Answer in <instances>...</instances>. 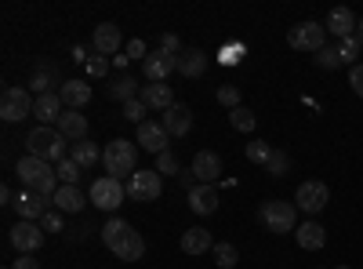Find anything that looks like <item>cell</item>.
Instances as JSON below:
<instances>
[{"label":"cell","mask_w":363,"mask_h":269,"mask_svg":"<svg viewBox=\"0 0 363 269\" xmlns=\"http://www.w3.org/2000/svg\"><path fill=\"white\" fill-rule=\"evenodd\" d=\"M102 244H106L120 262H142V255H145L142 233L131 229L124 219H109V222L102 226Z\"/></svg>","instance_id":"6da1fadb"},{"label":"cell","mask_w":363,"mask_h":269,"mask_svg":"<svg viewBox=\"0 0 363 269\" xmlns=\"http://www.w3.org/2000/svg\"><path fill=\"white\" fill-rule=\"evenodd\" d=\"M15 175L22 178V190H37L40 197L55 200V193H58V175H55V168H51L48 160H37V157L26 153V157L15 164Z\"/></svg>","instance_id":"7a4b0ae2"},{"label":"cell","mask_w":363,"mask_h":269,"mask_svg":"<svg viewBox=\"0 0 363 269\" xmlns=\"http://www.w3.org/2000/svg\"><path fill=\"white\" fill-rule=\"evenodd\" d=\"M66 135L62 131H51V128H33L26 135V153L37 157V160H48V164H62L66 160Z\"/></svg>","instance_id":"3957f363"},{"label":"cell","mask_w":363,"mask_h":269,"mask_svg":"<svg viewBox=\"0 0 363 269\" xmlns=\"http://www.w3.org/2000/svg\"><path fill=\"white\" fill-rule=\"evenodd\" d=\"M102 164H106V175H109V178H131V175H135V164H138L135 142L113 138V142L102 149Z\"/></svg>","instance_id":"277c9868"},{"label":"cell","mask_w":363,"mask_h":269,"mask_svg":"<svg viewBox=\"0 0 363 269\" xmlns=\"http://www.w3.org/2000/svg\"><path fill=\"white\" fill-rule=\"evenodd\" d=\"M294 219H298V207L287 204V200H265L258 207V222L269 233H291L294 229Z\"/></svg>","instance_id":"5b68a950"},{"label":"cell","mask_w":363,"mask_h":269,"mask_svg":"<svg viewBox=\"0 0 363 269\" xmlns=\"http://www.w3.org/2000/svg\"><path fill=\"white\" fill-rule=\"evenodd\" d=\"M91 204L95 207H102V212H116L120 204H124V197H128V186L120 182V178H109V175H99L95 182H91Z\"/></svg>","instance_id":"8992f818"},{"label":"cell","mask_w":363,"mask_h":269,"mask_svg":"<svg viewBox=\"0 0 363 269\" xmlns=\"http://www.w3.org/2000/svg\"><path fill=\"white\" fill-rule=\"evenodd\" d=\"M287 44L294 51H323L327 48V26L320 22H298L287 29Z\"/></svg>","instance_id":"52a82bcc"},{"label":"cell","mask_w":363,"mask_h":269,"mask_svg":"<svg viewBox=\"0 0 363 269\" xmlns=\"http://www.w3.org/2000/svg\"><path fill=\"white\" fill-rule=\"evenodd\" d=\"M33 102L37 99H29V87H4V95H0V116L8 124H15V121L33 113Z\"/></svg>","instance_id":"ba28073f"},{"label":"cell","mask_w":363,"mask_h":269,"mask_svg":"<svg viewBox=\"0 0 363 269\" xmlns=\"http://www.w3.org/2000/svg\"><path fill=\"white\" fill-rule=\"evenodd\" d=\"M164 193V182H160V171H135L128 178V197L145 204V200H160Z\"/></svg>","instance_id":"9c48e42d"},{"label":"cell","mask_w":363,"mask_h":269,"mask_svg":"<svg viewBox=\"0 0 363 269\" xmlns=\"http://www.w3.org/2000/svg\"><path fill=\"white\" fill-rule=\"evenodd\" d=\"M327 200H330V190L323 182H301L298 193H294V207H298V212H306L309 219L323 212Z\"/></svg>","instance_id":"30bf717a"},{"label":"cell","mask_w":363,"mask_h":269,"mask_svg":"<svg viewBox=\"0 0 363 269\" xmlns=\"http://www.w3.org/2000/svg\"><path fill=\"white\" fill-rule=\"evenodd\" d=\"M8 241H11V248L18 255H33V251L44 248V229L37 222H22L18 219V226H11V233H8Z\"/></svg>","instance_id":"8fae6325"},{"label":"cell","mask_w":363,"mask_h":269,"mask_svg":"<svg viewBox=\"0 0 363 269\" xmlns=\"http://www.w3.org/2000/svg\"><path fill=\"white\" fill-rule=\"evenodd\" d=\"M15 212H18L22 222H40V219L51 212V200L40 197L37 190H18V193H15Z\"/></svg>","instance_id":"7c38bea8"},{"label":"cell","mask_w":363,"mask_h":269,"mask_svg":"<svg viewBox=\"0 0 363 269\" xmlns=\"http://www.w3.org/2000/svg\"><path fill=\"white\" fill-rule=\"evenodd\" d=\"M178 70V58L167 51H149V58L142 62V77L149 84H167V77Z\"/></svg>","instance_id":"4fadbf2b"},{"label":"cell","mask_w":363,"mask_h":269,"mask_svg":"<svg viewBox=\"0 0 363 269\" xmlns=\"http://www.w3.org/2000/svg\"><path fill=\"white\" fill-rule=\"evenodd\" d=\"M189 171L196 175L200 186H215V178L222 175V157L215 153V149H200V153L193 157V168Z\"/></svg>","instance_id":"5bb4252c"},{"label":"cell","mask_w":363,"mask_h":269,"mask_svg":"<svg viewBox=\"0 0 363 269\" xmlns=\"http://www.w3.org/2000/svg\"><path fill=\"white\" fill-rule=\"evenodd\" d=\"M62 113H66V106H62V99H58V92H44V95H37V102H33V116L40 121V128L58 124V121H62Z\"/></svg>","instance_id":"9a60e30c"},{"label":"cell","mask_w":363,"mask_h":269,"mask_svg":"<svg viewBox=\"0 0 363 269\" xmlns=\"http://www.w3.org/2000/svg\"><path fill=\"white\" fill-rule=\"evenodd\" d=\"M91 44H95V55L116 58L120 48H124V37H120V29H116L113 22H102V26H95V37H91Z\"/></svg>","instance_id":"2e32d148"},{"label":"cell","mask_w":363,"mask_h":269,"mask_svg":"<svg viewBox=\"0 0 363 269\" xmlns=\"http://www.w3.org/2000/svg\"><path fill=\"white\" fill-rule=\"evenodd\" d=\"M164 131L171 135V138H182V135H189V128H193V109L189 106H182V102H174L167 113H164Z\"/></svg>","instance_id":"e0dca14e"},{"label":"cell","mask_w":363,"mask_h":269,"mask_svg":"<svg viewBox=\"0 0 363 269\" xmlns=\"http://www.w3.org/2000/svg\"><path fill=\"white\" fill-rule=\"evenodd\" d=\"M167 131H164V124H157V121H145V124H138V146L142 149H149V153H167Z\"/></svg>","instance_id":"ac0fdd59"},{"label":"cell","mask_w":363,"mask_h":269,"mask_svg":"<svg viewBox=\"0 0 363 269\" xmlns=\"http://www.w3.org/2000/svg\"><path fill=\"white\" fill-rule=\"evenodd\" d=\"M58 99H62L66 109H84L91 102V87L84 80H66L62 87H58Z\"/></svg>","instance_id":"d6986e66"},{"label":"cell","mask_w":363,"mask_h":269,"mask_svg":"<svg viewBox=\"0 0 363 269\" xmlns=\"http://www.w3.org/2000/svg\"><path fill=\"white\" fill-rule=\"evenodd\" d=\"M138 99H142L149 109H160V113H167V109L174 106V92H171L167 84H145Z\"/></svg>","instance_id":"ffe728a7"},{"label":"cell","mask_w":363,"mask_h":269,"mask_svg":"<svg viewBox=\"0 0 363 269\" xmlns=\"http://www.w3.org/2000/svg\"><path fill=\"white\" fill-rule=\"evenodd\" d=\"M189 207L196 215H215L218 212V190L215 186H193L189 190Z\"/></svg>","instance_id":"44dd1931"},{"label":"cell","mask_w":363,"mask_h":269,"mask_svg":"<svg viewBox=\"0 0 363 269\" xmlns=\"http://www.w3.org/2000/svg\"><path fill=\"white\" fill-rule=\"evenodd\" d=\"M182 251L186 255H203V251H215V236H211V229H186L182 233Z\"/></svg>","instance_id":"7402d4cb"},{"label":"cell","mask_w":363,"mask_h":269,"mask_svg":"<svg viewBox=\"0 0 363 269\" xmlns=\"http://www.w3.org/2000/svg\"><path fill=\"white\" fill-rule=\"evenodd\" d=\"M327 29H330V33H335L338 40L352 37V33H356V18H352V11H349V8H330V11H327Z\"/></svg>","instance_id":"603a6c76"},{"label":"cell","mask_w":363,"mask_h":269,"mask_svg":"<svg viewBox=\"0 0 363 269\" xmlns=\"http://www.w3.org/2000/svg\"><path fill=\"white\" fill-rule=\"evenodd\" d=\"M55 212H62V215H80V207H84V193L77 186H58L55 193Z\"/></svg>","instance_id":"cb8c5ba5"},{"label":"cell","mask_w":363,"mask_h":269,"mask_svg":"<svg viewBox=\"0 0 363 269\" xmlns=\"http://www.w3.org/2000/svg\"><path fill=\"white\" fill-rule=\"evenodd\" d=\"M142 95V87H138V80L135 77H128V73H120L116 80H109V99L113 102H131V99H138Z\"/></svg>","instance_id":"d4e9b609"},{"label":"cell","mask_w":363,"mask_h":269,"mask_svg":"<svg viewBox=\"0 0 363 269\" xmlns=\"http://www.w3.org/2000/svg\"><path fill=\"white\" fill-rule=\"evenodd\" d=\"M298 244L306 248V251H320V248L327 244V229H323L320 222H313V219L301 222V226H298Z\"/></svg>","instance_id":"484cf974"},{"label":"cell","mask_w":363,"mask_h":269,"mask_svg":"<svg viewBox=\"0 0 363 269\" xmlns=\"http://www.w3.org/2000/svg\"><path fill=\"white\" fill-rule=\"evenodd\" d=\"M58 131L73 142H84L87 138V116H80V109H66L62 121H58Z\"/></svg>","instance_id":"4316f807"},{"label":"cell","mask_w":363,"mask_h":269,"mask_svg":"<svg viewBox=\"0 0 363 269\" xmlns=\"http://www.w3.org/2000/svg\"><path fill=\"white\" fill-rule=\"evenodd\" d=\"M203 70H207V55H203L200 48H189V51L178 55V73H182V77L193 80V77H200Z\"/></svg>","instance_id":"83f0119b"},{"label":"cell","mask_w":363,"mask_h":269,"mask_svg":"<svg viewBox=\"0 0 363 269\" xmlns=\"http://www.w3.org/2000/svg\"><path fill=\"white\" fill-rule=\"evenodd\" d=\"M69 160H77L80 171H87V168H95V164L102 160V149L91 142V138H84V142H77V146L69 149Z\"/></svg>","instance_id":"f1b7e54d"},{"label":"cell","mask_w":363,"mask_h":269,"mask_svg":"<svg viewBox=\"0 0 363 269\" xmlns=\"http://www.w3.org/2000/svg\"><path fill=\"white\" fill-rule=\"evenodd\" d=\"M55 80H58V70H55V66H48V62H37L33 80H29V92L44 95V92H51V84H55Z\"/></svg>","instance_id":"f546056e"},{"label":"cell","mask_w":363,"mask_h":269,"mask_svg":"<svg viewBox=\"0 0 363 269\" xmlns=\"http://www.w3.org/2000/svg\"><path fill=\"white\" fill-rule=\"evenodd\" d=\"M229 124L236 128V131H255V124H258V116L247 109V106H236V109H229Z\"/></svg>","instance_id":"4dcf8cb0"},{"label":"cell","mask_w":363,"mask_h":269,"mask_svg":"<svg viewBox=\"0 0 363 269\" xmlns=\"http://www.w3.org/2000/svg\"><path fill=\"white\" fill-rule=\"evenodd\" d=\"M291 171V157L284 153V149H272V157L265 160V175H272V178H284Z\"/></svg>","instance_id":"1f68e13d"},{"label":"cell","mask_w":363,"mask_h":269,"mask_svg":"<svg viewBox=\"0 0 363 269\" xmlns=\"http://www.w3.org/2000/svg\"><path fill=\"white\" fill-rule=\"evenodd\" d=\"M215 265L218 269H236L240 265V251L233 244H215Z\"/></svg>","instance_id":"d6a6232c"},{"label":"cell","mask_w":363,"mask_h":269,"mask_svg":"<svg viewBox=\"0 0 363 269\" xmlns=\"http://www.w3.org/2000/svg\"><path fill=\"white\" fill-rule=\"evenodd\" d=\"M55 175H58V182H62V186H77V178H80V164L66 157L62 164H55Z\"/></svg>","instance_id":"836d02e7"},{"label":"cell","mask_w":363,"mask_h":269,"mask_svg":"<svg viewBox=\"0 0 363 269\" xmlns=\"http://www.w3.org/2000/svg\"><path fill=\"white\" fill-rule=\"evenodd\" d=\"M316 66H320V70H342V66H345V62H342V51L327 44L323 51H316Z\"/></svg>","instance_id":"e575fe53"},{"label":"cell","mask_w":363,"mask_h":269,"mask_svg":"<svg viewBox=\"0 0 363 269\" xmlns=\"http://www.w3.org/2000/svg\"><path fill=\"white\" fill-rule=\"evenodd\" d=\"M244 157H247L251 164H262V168H265V160L272 157V146H269V142H258V138H255V142H251V146L244 149Z\"/></svg>","instance_id":"d590c367"},{"label":"cell","mask_w":363,"mask_h":269,"mask_svg":"<svg viewBox=\"0 0 363 269\" xmlns=\"http://www.w3.org/2000/svg\"><path fill=\"white\" fill-rule=\"evenodd\" d=\"M218 102H222V106H229V109H236V106H244V95H240V87L222 84V87H218Z\"/></svg>","instance_id":"8d00e7d4"},{"label":"cell","mask_w":363,"mask_h":269,"mask_svg":"<svg viewBox=\"0 0 363 269\" xmlns=\"http://www.w3.org/2000/svg\"><path fill=\"white\" fill-rule=\"evenodd\" d=\"M145 113H149V106L142 102V99H131L128 106H124V116L131 124H145Z\"/></svg>","instance_id":"74e56055"},{"label":"cell","mask_w":363,"mask_h":269,"mask_svg":"<svg viewBox=\"0 0 363 269\" xmlns=\"http://www.w3.org/2000/svg\"><path fill=\"white\" fill-rule=\"evenodd\" d=\"M62 226H66L62 212H48V215L40 219V229H44V233H62Z\"/></svg>","instance_id":"f35d334b"},{"label":"cell","mask_w":363,"mask_h":269,"mask_svg":"<svg viewBox=\"0 0 363 269\" xmlns=\"http://www.w3.org/2000/svg\"><path fill=\"white\" fill-rule=\"evenodd\" d=\"M157 171H160V175H182V171H178V160H174L171 153H160V157H157Z\"/></svg>","instance_id":"ab89813d"},{"label":"cell","mask_w":363,"mask_h":269,"mask_svg":"<svg viewBox=\"0 0 363 269\" xmlns=\"http://www.w3.org/2000/svg\"><path fill=\"white\" fill-rule=\"evenodd\" d=\"M349 87H352V92L363 99V62H356V66L349 70Z\"/></svg>","instance_id":"60d3db41"},{"label":"cell","mask_w":363,"mask_h":269,"mask_svg":"<svg viewBox=\"0 0 363 269\" xmlns=\"http://www.w3.org/2000/svg\"><path fill=\"white\" fill-rule=\"evenodd\" d=\"M338 51H342V62H352V58L359 55V44H356L352 37H345V40L338 44Z\"/></svg>","instance_id":"b9f144b4"},{"label":"cell","mask_w":363,"mask_h":269,"mask_svg":"<svg viewBox=\"0 0 363 269\" xmlns=\"http://www.w3.org/2000/svg\"><path fill=\"white\" fill-rule=\"evenodd\" d=\"M106 70H109L106 55H95V58H87V73H91V77H102Z\"/></svg>","instance_id":"7bdbcfd3"},{"label":"cell","mask_w":363,"mask_h":269,"mask_svg":"<svg viewBox=\"0 0 363 269\" xmlns=\"http://www.w3.org/2000/svg\"><path fill=\"white\" fill-rule=\"evenodd\" d=\"M160 51H167V55H182V40L174 37V33H164V40H160Z\"/></svg>","instance_id":"ee69618b"},{"label":"cell","mask_w":363,"mask_h":269,"mask_svg":"<svg viewBox=\"0 0 363 269\" xmlns=\"http://www.w3.org/2000/svg\"><path fill=\"white\" fill-rule=\"evenodd\" d=\"M124 55H128V58H142V62H145V58H149V51H145V40H131V44L124 48Z\"/></svg>","instance_id":"f6af8a7d"},{"label":"cell","mask_w":363,"mask_h":269,"mask_svg":"<svg viewBox=\"0 0 363 269\" xmlns=\"http://www.w3.org/2000/svg\"><path fill=\"white\" fill-rule=\"evenodd\" d=\"M11 269H40V262H37V258H33V255H18V258H15V265H11Z\"/></svg>","instance_id":"bcb514c9"},{"label":"cell","mask_w":363,"mask_h":269,"mask_svg":"<svg viewBox=\"0 0 363 269\" xmlns=\"http://www.w3.org/2000/svg\"><path fill=\"white\" fill-rule=\"evenodd\" d=\"M73 58H77V62H87V48L77 44V48H73Z\"/></svg>","instance_id":"7dc6e473"},{"label":"cell","mask_w":363,"mask_h":269,"mask_svg":"<svg viewBox=\"0 0 363 269\" xmlns=\"http://www.w3.org/2000/svg\"><path fill=\"white\" fill-rule=\"evenodd\" d=\"M352 40L359 44V51H363V22H356V33H352Z\"/></svg>","instance_id":"c3c4849f"},{"label":"cell","mask_w":363,"mask_h":269,"mask_svg":"<svg viewBox=\"0 0 363 269\" xmlns=\"http://www.w3.org/2000/svg\"><path fill=\"white\" fill-rule=\"evenodd\" d=\"M335 269H352V265H335Z\"/></svg>","instance_id":"681fc988"}]
</instances>
